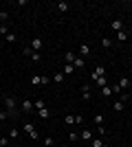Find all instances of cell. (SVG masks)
Segmentation results:
<instances>
[{
    "mask_svg": "<svg viewBox=\"0 0 132 147\" xmlns=\"http://www.w3.org/2000/svg\"><path fill=\"white\" fill-rule=\"evenodd\" d=\"M22 129L31 136V141H38V138H40V134H38V129H35V125H33V123H24V125H22Z\"/></svg>",
    "mask_w": 132,
    "mask_h": 147,
    "instance_id": "cell-1",
    "label": "cell"
},
{
    "mask_svg": "<svg viewBox=\"0 0 132 147\" xmlns=\"http://www.w3.org/2000/svg\"><path fill=\"white\" fill-rule=\"evenodd\" d=\"M82 97H84V101H90V99H93V86H90V84H84L82 86Z\"/></svg>",
    "mask_w": 132,
    "mask_h": 147,
    "instance_id": "cell-2",
    "label": "cell"
},
{
    "mask_svg": "<svg viewBox=\"0 0 132 147\" xmlns=\"http://www.w3.org/2000/svg\"><path fill=\"white\" fill-rule=\"evenodd\" d=\"M42 46H44V40H42V37H33V40H31V51L40 53V51H42Z\"/></svg>",
    "mask_w": 132,
    "mask_h": 147,
    "instance_id": "cell-3",
    "label": "cell"
},
{
    "mask_svg": "<svg viewBox=\"0 0 132 147\" xmlns=\"http://www.w3.org/2000/svg\"><path fill=\"white\" fill-rule=\"evenodd\" d=\"M35 108H33V101L31 99H24L22 103H20V112H33Z\"/></svg>",
    "mask_w": 132,
    "mask_h": 147,
    "instance_id": "cell-4",
    "label": "cell"
},
{
    "mask_svg": "<svg viewBox=\"0 0 132 147\" xmlns=\"http://www.w3.org/2000/svg\"><path fill=\"white\" fill-rule=\"evenodd\" d=\"M117 88H119V92L128 90V88H130V77H121V79L117 81Z\"/></svg>",
    "mask_w": 132,
    "mask_h": 147,
    "instance_id": "cell-5",
    "label": "cell"
},
{
    "mask_svg": "<svg viewBox=\"0 0 132 147\" xmlns=\"http://www.w3.org/2000/svg\"><path fill=\"white\" fill-rule=\"evenodd\" d=\"M79 138H82V141H86V143H90L95 136H93V132H90V129H82V132H79Z\"/></svg>",
    "mask_w": 132,
    "mask_h": 147,
    "instance_id": "cell-6",
    "label": "cell"
},
{
    "mask_svg": "<svg viewBox=\"0 0 132 147\" xmlns=\"http://www.w3.org/2000/svg\"><path fill=\"white\" fill-rule=\"evenodd\" d=\"M110 29H112L114 33H119V31H123V22H121V20H112V22H110Z\"/></svg>",
    "mask_w": 132,
    "mask_h": 147,
    "instance_id": "cell-7",
    "label": "cell"
},
{
    "mask_svg": "<svg viewBox=\"0 0 132 147\" xmlns=\"http://www.w3.org/2000/svg\"><path fill=\"white\" fill-rule=\"evenodd\" d=\"M51 79H53V81L57 84V86H60V84H64V79H66V75H64L62 70H60V73H55L53 77H51Z\"/></svg>",
    "mask_w": 132,
    "mask_h": 147,
    "instance_id": "cell-8",
    "label": "cell"
},
{
    "mask_svg": "<svg viewBox=\"0 0 132 147\" xmlns=\"http://www.w3.org/2000/svg\"><path fill=\"white\" fill-rule=\"evenodd\" d=\"M38 117L42 119V121H46V119H51V110L49 108H42V110H38Z\"/></svg>",
    "mask_w": 132,
    "mask_h": 147,
    "instance_id": "cell-9",
    "label": "cell"
},
{
    "mask_svg": "<svg viewBox=\"0 0 132 147\" xmlns=\"http://www.w3.org/2000/svg\"><path fill=\"white\" fill-rule=\"evenodd\" d=\"M55 9H57L60 13H66V11L70 9V5H68V2H57V5H55Z\"/></svg>",
    "mask_w": 132,
    "mask_h": 147,
    "instance_id": "cell-10",
    "label": "cell"
},
{
    "mask_svg": "<svg viewBox=\"0 0 132 147\" xmlns=\"http://www.w3.org/2000/svg\"><path fill=\"white\" fill-rule=\"evenodd\" d=\"M79 53H82V57H88L90 53H93V49H90L88 44H82V46H79Z\"/></svg>",
    "mask_w": 132,
    "mask_h": 147,
    "instance_id": "cell-11",
    "label": "cell"
},
{
    "mask_svg": "<svg viewBox=\"0 0 132 147\" xmlns=\"http://www.w3.org/2000/svg\"><path fill=\"white\" fill-rule=\"evenodd\" d=\"M128 37H130L128 31H119V33H117V42H128Z\"/></svg>",
    "mask_w": 132,
    "mask_h": 147,
    "instance_id": "cell-12",
    "label": "cell"
},
{
    "mask_svg": "<svg viewBox=\"0 0 132 147\" xmlns=\"http://www.w3.org/2000/svg\"><path fill=\"white\" fill-rule=\"evenodd\" d=\"M112 44H114V40H110V37H101V46H104V49H112Z\"/></svg>",
    "mask_w": 132,
    "mask_h": 147,
    "instance_id": "cell-13",
    "label": "cell"
},
{
    "mask_svg": "<svg viewBox=\"0 0 132 147\" xmlns=\"http://www.w3.org/2000/svg\"><path fill=\"white\" fill-rule=\"evenodd\" d=\"M101 97H112V86H104V88H101Z\"/></svg>",
    "mask_w": 132,
    "mask_h": 147,
    "instance_id": "cell-14",
    "label": "cell"
},
{
    "mask_svg": "<svg viewBox=\"0 0 132 147\" xmlns=\"http://www.w3.org/2000/svg\"><path fill=\"white\" fill-rule=\"evenodd\" d=\"M112 108H114L117 112H121L123 108H126V101H123V99H119V101H114V103H112Z\"/></svg>",
    "mask_w": 132,
    "mask_h": 147,
    "instance_id": "cell-15",
    "label": "cell"
},
{
    "mask_svg": "<svg viewBox=\"0 0 132 147\" xmlns=\"http://www.w3.org/2000/svg\"><path fill=\"white\" fill-rule=\"evenodd\" d=\"M95 86L99 88V90H101V88H104V86H108V81H106V77H97V79H95Z\"/></svg>",
    "mask_w": 132,
    "mask_h": 147,
    "instance_id": "cell-16",
    "label": "cell"
},
{
    "mask_svg": "<svg viewBox=\"0 0 132 147\" xmlns=\"http://www.w3.org/2000/svg\"><path fill=\"white\" fill-rule=\"evenodd\" d=\"M33 108H35V110H42V108H46L44 99H42V97H40V99H35V101H33Z\"/></svg>",
    "mask_w": 132,
    "mask_h": 147,
    "instance_id": "cell-17",
    "label": "cell"
},
{
    "mask_svg": "<svg viewBox=\"0 0 132 147\" xmlns=\"http://www.w3.org/2000/svg\"><path fill=\"white\" fill-rule=\"evenodd\" d=\"M93 121H95V125H97V127H101L106 119H104V114H95V117H93Z\"/></svg>",
    "mask_w": 132,
    "mask_h": 147,
    "instance_id": "cell-18",
    "label": "cell"
},
{
    "mask_svg": "<svg viewBox=\"0 0 132 147\" xmlns=\"http://www.w3.org/2000/svg\"><path fill=\"white\" fill-rule=\"evenodd\" d=\"M84 64H86V61H84V57H77V59L73 61V66H75V70H82V68H84Z\"/></svg>",
    "mask_w": 132,
    "mask_h": 147,
    "instance_id": "cell-19",
    "label": "cell"
},
{
    "mask_svg": "<svg viewBox=\"0 0 132 147\" xmlns=\"http://www.w3.org/2000/svg\"><path fill=\"white\" fill-rule=\"evenodd\" d=\"M64 59H66V64H73V61L77 59V55H75V53H73V51H68V53L64 55Z\"/></svg>",
    "mask_w": 132,
    "mask_h": 147,
    "instance_id": "cell-20",
    "label": "cell"
},
{
    "mask_svg": "<svg viewBox=\"0 0 132 147\" xmlns=\"http://www.w3.org/2000/svg\"><path fill=\"white\" fill-rule=\"evenodd\" d=\"M93 75H97V77H106V68H104V66H97L93 70Z\"/></svg>",
    "mask_w": 132,
    "mask_h": 147,
    "instance_id": "cell-21",
    "label": "cell"
},
{
    "mask_svg": "<svg viewBox=\"0 0 132 147\" xmlns=\"http://www.w3.org/2000/svg\"><path fill=\"white\" fill-rule=\"evenodd\" d=\"M62 73H64V75H73V73H75V66H73V64H66Z\"/></svg>",
    "mask_w": 132,
    "mask_h": 147,
    "instance_id": "cell-22",
    "label": "cell"
},
{
    "mask_svg": "<svg viewBox=\"0 0 132 147\" xmlns=\"http://www.w3.org/2000/svg\"><path fill=\"white\" fill-rule=\"evenodd\" d=\"M64 123H66V125H75V114H66Z\"/></svg>",
    "mask_w": 132,
    "mask_h": 147,
    "instance_id": "cell-23",
    "label": "cell"
},
{
    "mask_svg": "<svg viewBox=\"0 0 132 147\" xmlns=\"http://www.w3.org/2000/svg\"><path fill=\"white\" fill-rule=\"evenodd\" d=\"M55 145V138H53V136H46V138H44V147H53Z\"/></svg>",
    "mask_w": 132,
    "mask_h": 147,
    "instance_id": "cell-24",
    "label": "cell"
},
{
    "mask_svg": "<svg viewBox=\"0 0 132 147\" xmlns=\"http://www.w3.org/2000/svg\"><path fill=\"white\" fill-rule=\"evenodd\" d=\"M31 86H42V77H38V75L31 77Z\"/></svg>",
    "mask_w": 132,
    "mask_h": 147,
    "instance_id": "cell-25",
    "label": "cell"
},
{
    "mask_svg": "<svg viewBox=\"0 0 132 147\" xmlns=\"http://www.w3.org/2000/svg\"><path fill=\"white\" fill-rule=\"evenodd\" d=\"M9 33H11V31H9V26H7V24H0V35H9Z\"/></svg>",
    "mask_w": 132,
    "mask_h": 147,
    "instance_id": "cell-26",
    "label": "cell"
},
{
    "mask_svg": "<svg viewBox=\"0 0 132 147\" xmlns=\"http://www.w3.org/2000/svg\"><path fill=\"white\" fill-rule=\"evenodd\" d=\"M68 138H70V143L79 141V132H70V134H68Z\"/></svg>",
    "mask_w": 132,
    "mask_h": 147,
    "instance_id": "cell-27",
    "label": "cell"
},
{
    "mask_svg": "<svg viewBox=\"0 0 132 147\" xmlns=\"http://www.w3.org/2000/svg\"><path fill=\"white\" fill-rule=\"evenodd\" d=\"M7 119H11V117H9V112H7V110H2V112H0V123H5Z\"/></svg>",
    "mask_w": 132,
    "mask_h": 147,
    "instance_id": "cell-28",
    "label": "cell"
},
{
    "mask_svg": "<svg viewBox=\"0 0 132 147\" xmlns=\"http://www.w3.org/2000/svg\"><path fill=\"white\" fill-rule=\"evenodd\" d=\"M18 136H20V129H11V132H9V138H13V141H16Z\"/></svg>",
    "mask_w": 132,
    "mask_h": 147,
    "instance_id": "cell-29",
    "label": "cell"
},
{
    "mask_svg": "<svg viewBox=\"0 0 132 147\" xmlns=\"http://www.w3.org/2000/svg\"><path fill=\"white\" fill-rule=\"evenodd\" d=\"M31 59L33 61H40V59H42V53H35V51H33V53H31Z\"/></svg>",
    "mask_w": 132,
    "mask_h": 147,
    "instance_id": "cell-30",
    "label": "cell"
},
{
    "mask_svg": "<svg viewBox=\"0 0 132 147\" xmlns=\"http://www.w3.org/2000/svg\"><path fill=\"white\" fill-rule=\"evenodd\" d=\"M7 42H18V37H16V33H9V35L5 37Z\"/></svg>",
    "mask_w": 132,
    "mask_h": 147,
    "instance_id": "cell-31",
    "label": "cell"
},
{
    "mask_svg": "<svg viewBox=\"0 0 132 147\" xmlns=\"http://www.w3.org/2000/svg\"><path fill=\"white\" fill-rule=\"evenodd\" d=\"M7 20H9V13H7V11H0V22H7Z\"/></svg>",
    "mask_w": 132,
    "mask_h": 147,
    "instance_id": "cell-32",
    "label": "cell"
},
{
    "mask_svg": "<svg viewBox=\"0 0 132 147\" xmlns=\"http://www.w3.org/2000/svg\"><path fill=\"white\" fill-rule=\"evenodd\" d=\"M9 141H11L9 136H5V138H0V147H7V145H9Z\"/></svg>",
    "mask_w": 132,
    "mask_h": 147,
    "instance_id": "cell-33",
    "label": "cell"
},
{
    "mask_svg": "<svg viewBox=\"0 0 132 147\" xmlns=\"http://www.w3.org/2000/svg\"><path fill=\"white\" fill-rule=\"evenodd\" d=\"M82 123H84V117L82 114H75V125H82Z\"/></svg>",
    "mask_w": 132,
    "mask_h": 147,
    "instance_id": "cell-34",
    "label": "cell"
},
{
    "mask_svg": "<svg viewBox=\"0 0 132 147\" xmlns=\"http://www.w3.org/2000/svg\"><path fill=\"white\" fill-rule=\"evenodd\" d=\"M22 53H24V55H29V57H31V53H33V51H31V46H24V49H22Z\"/></svg>",
    "mask_w": 132,
    "mask_h": 147,
    "instance_id": "cell-35",
    "label": "cell"
},
{
    "mask_svg": "<svg viewBox=\"0 0 132 147\" xmlns=\"http://www.w3.org/2000/svg\"><path fill=\"white\" fill-rule=\"evenodd\" d=\"M104 147H110V145H106V143H104Z\"/></svg>",
    "mask_w": 132,
    "mask_h": 147,
    "instance_id": "cell-36",
    "label": "cell"
},
{
    "mask_svg": "<svg viewBox=\"0 0 132 147\" xmlns=\"http://www.w3.org/2000/svg\"><path fill=\"white\" fill-rule=\"evenodd\" d=\"M0 11H2V9H0Z\"/></svg>",
    "mask_w": 132,
    "mask_h": 147,
    "instance_id": "cell-37",
    "label": "cell"
}]
</instances>
